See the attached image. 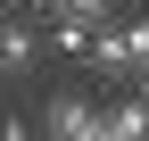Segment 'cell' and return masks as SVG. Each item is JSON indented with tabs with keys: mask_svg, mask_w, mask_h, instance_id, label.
<instances>
[{
	"mask_svg": "<svg viewBox=\"0 0 149 141\" xmlns=\"http://www.w3.org/2000/svg\"><path fill=\"white\" fill-rule=\"evenodd\" d=\"M0 141H33V108H0Z\"/></svg>",
	"mask_w": 149,
	"mask_h": 141,
	"instance_id": "5",
	"label": "cell"
},
{
	"mask_svg": "<svg viewBox=\"0 0 149 141\" xmlns=\"http://www.w3.org/2000/svg\"><path fill=\"white\" fill-rule=\"evenodd\" d=\"M83 75H91V83H108V100H116V91H133V58H124L116 25H108V33H91V50H83Z\"/></svg>",
	"mask_w": 149,
	"mask_h": 141,
	"instance_id": "3",
	"label": "cell"
},
{
	"mask_svg": "<svg viewBox=\"0 0 149 141\" xmlns=\"http://www.w3.org/2000/svg\"><path fill=\"white\" fill-rule=\"evenodd\" d=\"M116 42H124V58H133V83H141V75H149V8L116 17Z\"/></svg>",
	"mask_w": 149,
	"mask_h": 141,
	"instance_id": "4",
	"label": "cell"
},
{
	"mask_svg": "<svg viewBox=\"0 0 149 141\" xmlns=\"http://www.w3.org/2000/svg\"><path fill=\"white\" fill-rule=\"evenodd\" d=\"M133 100H141V108H149V75H141V83H133Z\"/></svg>",
	"mask_w": 149,
	"mask_h": 141,
	"instance_id": "7",
	"label": "cell"
},
{
	"mask_svg": "<svg viewBox=\"0 0 149 141\" xmlns=\"http://www.w3.org/2000/svg\"><path fill=\"white\" fill-rule=\"evenodd\" d=\"M0 25H8V0H0Z\"/></svg>",
	"mask_w": 149,
	"mask_h": 141,
	"instance_id": "8",
	"label": "cell"
},
{
	"mask_svg": "<svg viewBox=\"0 0 149 141\" xmlns=\"http://www.w3.org/2000/svg\"><path fill=\"white\" fill-rule=\"evenodd\" d=\"M50 8V0H8V17H42Z\"/></svg>",
	"mask_w": 149,
	"mask_h": 141,
	"instance_id": "6",
	"label": "cell"
},
{
	"mask_svg": "<svg viewBox=\"0 0 149 141\" xmlns=\"http://www.w3.org/2000/svg\"><path fill=\"white\" fill-rule=\"evenodd\" d=\"M42 66H50L42 17H8V25H0V83H33Z\"/></svg>",
	"mask_w": 149,
	"mask_h": 141,
	"instance_id": "2",
	"label": "cell"
},
{
	"mask_svg": "<svg viewBox=\"0 0 149 141\" xmlns=\"http://www.w3.org/2000/svg\"><path fill=\"white\" fill-rule=\"evenodd\" d=\"M33 141H100V100L58 83V91L33 100Z\"/></svg>",
	"mask_w": 149,
	"mask_h": 141,
	"instance_id": "1",
	"label": "cell"
}]
</instances>
